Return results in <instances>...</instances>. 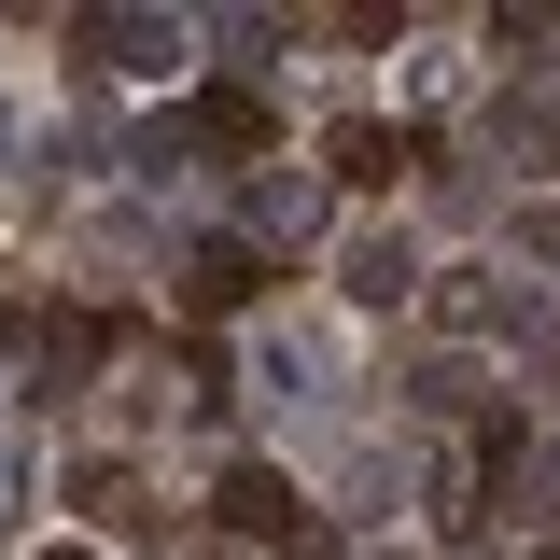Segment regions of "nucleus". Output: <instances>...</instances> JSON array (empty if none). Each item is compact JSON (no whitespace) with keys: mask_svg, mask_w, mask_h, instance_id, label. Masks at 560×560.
<instances>
[{"mask_svg":"<svg viewBox=\"0 0 560 560\" xmlns=\"http://www.w3.org/2000/svg\"><path fill=\"white\" fill-rule=\"evenodd\" d=\"M518 253H533V267H560V210H518Z\"/></svg>","mask_w":560,"mask_h":560,"instance_id":"obj_9","label":"nucleus"},{"mask_svg":"<svg viewBox=\"0 0 560 560\" xmlns=\"http://www.w3.org/2000/svg\"><path fill=\"white\" fill-rule=\"evenodd\" d=\"M337 280H350V294H364V308H407V294H420V253H407V238H393V224H350V253H337Z\"/></svg>","mask_w":560,"mask_h":560,"instance_id":"obj_1","label":"nucleus"},{"mask_svg":"<svg viewBox=\"0 0 560 560\" xmlns=\"http://www.w3.org/2000/svg\"><path fill=\"white\" fill-rule=\"evenodd\" d=\"M224 533H253V547H294V533H308V518H294V477H267V463H238V477H224Z\"/></svg>","mask_w":560,"mask_h":560,"instance_id":"obj_2","label":"nucleus"},{"mask_svg":"<svg viewBox=\"0 0 560 560\" xmlns=\"http://www.w3.org/2000/svg\"><path fill=\"white\" fill-rule=\"evenodd\" d=\"M0 533H14V463H0Z\"/></svg>","mask_w":560,"mask_h":560,"instance_id":"obj_10","label":"nucleus"},{"mask_svg":"<svg viewBox=\"0 0 560 560\" xmlns=\"http://www.w3.org/2000/svg\"><path fill=\"white\" fill-rule=\"evenodd\" d=\"M70 504H84L98 533H140V477H127V463H84V477H70Z\"/></svg>","mask_w":560,"mask_h":560,"instance_id":"obj_6","label":"nucleus"},{"mask_svg":"<svg viewBox=\"0 0 560 560\" xmlns=\"http://www.w3.org/2000/svg\"><path fill=\"white\" fill-rule=\"evenodd\" d=\"M57 560H84V547H57Z\"/></svg>","mask_w":560,"mask_h":560,"instance_id":"obj_11","label":"nucleus"},{"mask_svg":"<svg viewBox=\"0 0 560 560\" xmlns=\"http://www.w3.org/2000/svg\"><path fill=\"white\" fill-rule=\"evenodd\" d=\"M183 140H224V154H267V98H253V84H210V98H197V113H183Z\"/></svg>","mask_w":560,"mask_h":560,"instance_id":"obj_3","label":"nucleus"},{"mask_svg":"<svg viewBox=\"0 0 560 560\" xmlns=\"http://www.w3.org/2000/svg\"><path fill=\"white\" fill-rule=\"evenodd\" d=\"M490 140H504V154H533V168H547V154H560V113H547V98H518V113H490Z\"/></svg>","mask_w":560,"mask_h":560,"instance_id":"obj_8","label":"nucleus"},{"mask_svg":"<svg viewBox=\"0 0 560 560\" xmlns=\"http://www.w3.org/2000/svg\"><path fill=\"white\" fill-rule=\"evenodd\" d=\"M84 43H98L113 70H168V57H183V28H168V14H84Z\"/></svg>","mask_w":560,"mask_h":560,"instance_id":"obj_4","label":"nucleus"},{"mask_svg":"<svg viewBox=\"0 0 560 560\" xmlns=\"http://www.w3.org/2000/svg\"><path fill=\"white\" fill-rule=\"evenodd\" d=\"M183 294H197V308H253V294H267V253H253V238H210Z\"/></svg>","mask_w":560,"mask_h":560,"instance_id":"obj_5","label":"nucleus"},{"mask_svg":"<svg viewBox=\"0 0 560 560\" xmlns=\"http://www.w3.org/2000/svg\"><path fill=\"white\" fill-rule=\"evenodd\" d=\"M407 154H420L407 127H337V183H393Z\"/></svg>","mask_w":560,"mask_h":560,"instance_id":"obj_7","label":"nucleus"}]
</instances>
